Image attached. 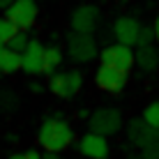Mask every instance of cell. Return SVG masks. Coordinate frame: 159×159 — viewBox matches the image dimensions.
I'll return each instance as SVG.
<instances>
[{
    "mask_svg": "<svg viewBox=\"0 0 159 159\" xmlns=\"http://www.w3.org/2000/svg\"><path fill=\"white\" fill-rule=\"evenodd\" d=\"M152 42H155V30H152V25H143V28H141L139 44H136V46H150Z\"/></svg>",
    "mask_w": 159,
    "mask_h": 159,
    "instance_id": "19",
    "label": "cell"
},
{
    "mask_svg": "<svg viewBox=\"0 0 159 159\" xmlns=\"http://www.w3.org/2000/svg\"><path fill=\"white\" fill-rule=\"evenodd\" d=\"M141 159H159V141L152 143L150 148H145V150L141 152Z\"/></svg>",
    "mask_w": 159,
    "mask_h": 159,
    "instance_id": "20",
    "label": "cell"
},
{
    "mask_svg": "<svg viewBox=\"0 0 159 159\" xmlns=\"http://www.w3.org/2000/svg\"><path fill=\"white\" fill-rule=\"evenodd\" d=\"M28 44H30V37L25 35V32H19V35L7 44V48H12L14 53H23L25 48H28Z\"/></svg>",
    "mask_w": 159,
    "mask_h": 159,
    "instance_id": "18",
    "label": "cell"
},
{
    "mask_svg": "<svg viewBox=\"0 0 159 159\" xmlns=\"http://www.w3.org/2000/svg\"><path fill=\"white\" fill-rule=\"evenodd\" d=\"M152 30H155V42L159 44V16L155 19V25H152Z\"/></svg>",
    "mask_w": 159,
    "mask_h": 159,
    "instance_id": "22",
    "label": "cell"
},
{
    "mask_svg": "<svg viewBox=\"0 0 159 159\" xmlns=\"http://www.w3.org/2000/svg\"><path fill=\"white\" fill-rule=\"evenodd\" d=\"M7 159H25V155H19V152H16V155H12V157H7Z\"/></svg>",
    "mask_w": 159,
    "mask_h": 159,
    "instance_id": "26",
    "label": "cell"
},
{
    "mask_svg": "<svg viewBox=\"0 0 159 159\" xmlns=\"http://www.w3.org/2000/svg\"><path fill=\"white\" fill-rule=\"evenodd\" d=\"M129 79V72H122V69L116 67H106V65H99L95 72V83L102 88V90L111 92V95H118V92L125 90Z\"/></svg>",
    "mask_w": 159,
    "mask_h": 159,
    "instance_id": "6",
    "label": "cell"
},
{
    "mask_svg": "<svg viewBox=\"0 0 159 159\" xmlns=\"http://www.w3.org/2000/svg\"><path fill=\"white\" fill-rule=\"evenodd\" d=\"M143 120L150 125L152 129L159 131V102H152L143 108Z\"/></svg>",
    "mask_w": 159,
    "mask_h": 159,
    "instance_id": "17",
    "label": "cell"
},
{
    "mask_svg": "<svg viewBox=\"0 0 159 159\" xmlns=\"http://www.w3.org/2000/svg\"><path fill=\"white\" fill-rule=\"evenodd\" d=\"M16 35H19V30H16V25L12 23V21L9 19H0V44L7 46Z\"/></svg>",
    "mask_w": 159,
    "mask_h": 159,
    "instance_id": "16",
    "label": "cell"
},
{
    "mask_svg": "<svg viewBox=\"0 0 159 159\" xmlns=\"http://www.w3.org/2000/svg\"><path fill=\"white\" fill-rule=\"evenodd\" d=\"M127 139H129L131 145L145 150V148H150L152 143L159 141V131L152 129L143 118H134V120L127 122Z\"/></svg>",
    "mask_w": 159,
    "mask_h": 159,
    "instance_id": "8",
    "label": "cell"
},
{
    "mask_svg": "<svg viewBox=\"0 0 159 159\" xmlns=\"http://www.w3.org/2000/svg\"><path fill=\"white\" fill-rule=\"evenodd\" d=\"M67 56L72 58V62H76V65L95 60L99 56L95 37L92 35H81V32H69L67 35Z\"/></svg>",
    "mask_w": 159,
    "mask_h": 159,
    "instance_id": "3",
    "label": "cell"
},
{
    "mask_svg": "<svg viewBox=\"0 0 159 159\" xmlns=\"http://www.w3.org/2000/svg\"><path fill=\"white\" fill-rule=\"evenodd\" d=\"M69 21H72V32L92 35L95 28L99 25V7L97 5H81L72 12Z\"/></svg>",
    "mask_w": 159,
    "mask_h": 159,
    "instance_id": "7",
    "label": "cell"
},
{
    "mask_svg": "<svg viewBox=\"0 0 159 159\" xmlns=\"http://www.w3.org/2000/svg\"><path fill=\"white\" fill-rule=\"evenodd\" d=\"M62 58H65V53H62L60 46H56V44L44 46V72L42 74L53 76V72H56V69L60 67V62H62Z\"/></svg>",
    "mask_w": 159,
    "mask_h": 159,
    "instance_id": "14",
    "label": "cell"
},
{
    "mask_svg": "<svg viewBox=\"0 0 159 159\" xmlns=\"http://www.w3.org/2000/svg\"><path fill=\"white\" fill-rule=\"evenodd\" d=\"M134 60L143 72H155L159 67V51L155 48V44H150V46H139V51H134Z\"/></svg>",
    "mask_w": 159,
    "mask_h": 159,
    "instance_id": "13",
    "label": "cell"
},
{
    "mask_svg": "<svg viewBox=\"0 0 159 159\" xmlns=\"http://www.w3.org/2000/svg\"><path fill=\"white\" fill-rule=\"evenodd\" d=\"M81 85H83V74L76 72V69L58 72L48 81V90L56 97H60V99H72V97H76L79 90H81Z\"/></svg>",
    "mask_w": 159,
    "mask_h": 159,
    "instance_id": "4",
    "label": "cell"
},
{
    "mask_svg": "<svg viewBox=\"0 0 159 159\" xmlns=\"http://www.w3.org/2000/svg\"><path fill=\"white\" fill-rule=\"evenodd\" d=\"M37 14H39V9H37L35 0H14L12 7L5 12V19L12 21L19 32H25V30H30L32 25H35Z\"/></svg>",
    "mask_w": 159,
    "mask_h": 159,
    "instance_id": "5",
    "label": "cell"
},
{
    "mask_svg": "<svg viewBox=\"0 0 159 159\" xmlns=\"http://www.w3.org/2000/svg\"><path fill=\"white\" fill-rule=\"evenodd\" d=\"M37 141H39V145L46 152L60 155L62 150H67L74 143V129L69 127V122L62 116H53V118H46L42 122Z\"/></svg>",
    "mask_w": 159,
    "mask_h": 159,
    "instance_id": "1",
    "label": "cell"
},
{
    "mask_svg": "<svg viewBox=\"0 0 159 159\" xmlns=\"http://www.w3.org/2000/svg\"><path fill=\"white\" fill-rule=\"evenodd\" d=\"M21 72L35 76L44 72V44L37 39H30L28 48L21 53Z\"/></svg>",
    "mask_w": 159,
    "mask_h": 159,
    "instance_id": "11",
    "label": "cell"
},
{
    "mask_svg": "<svg viewBox=\"0 0 159 159\" xmlns=\"http://www.w3.org/2000/svg\"><path fill=\"white\" fill-rule=\"evenodd\" d=\"M88 127H90L92 134H99V136H113L122 129V113L118 108L111 106H102L92 111L90 120H88Z\"/></svg>",
    "mask_w": 159,
    "mask_h": 159,
    "instance_id": "2",
    "label": "cell"
},
{
    "mask_svg": "<svg viewBox=\"0 0 159 159\" xmlns=\"http://www.w3.org/2000/svg\"><path fill=\"white\" fill-rule=\"evenodd\" d=\"M12 2H14V0H0V9H5V12H7V9L12 7Z\"/></svg>",
    "mask_w": 159,
    "mask_h": 159,
    "instance_id": "23",
    "label": "cell"
},
{
    "mask_svg": "<svg viewBox=\"0 0 159 159\" xmlns=\"http://www.w3.org/2000/svg\"><path fill=\"white\" fill-rule=\"evenodd\" d=\"M23 155H25V159H42V155L37 150H28V152H23Z\"/></svg>",
    "mask_w": 159,
    "mask_h": 159,
    "instance_id": "21",
    "label": "cell"
},
{
    "mask_svg": "<svg viewBox=\"0 0 159 159\" xmlns=\"http://www.w3.org/2000/svg\"><path fill=\"white\" fill-rule=\"evenodd\" d=\"M42 159H60V155H56V152H44Z\"/></svg>",
    "mask_w": 159,
    "mask_h": 159,
    "instance_id": "24",
    "label": "cell"
},
{
    "mask_svg": "<svg viewBox=\"0 0 159 159\" xmlns=\"http://www.w3.org/2000/svg\"><path fill=\"white\" fill-rule=\"evenodd\" d=\"M21 69V53H14L12 48H0V74H16Z\"/></svg>",
    "mask_w": 159,
    "mask_h": 159,
    "instance_id": "15",
    "label": "cell"
},
{
    "mask_svg": "<svg viewBox=\"0 0 159 159\" xmlns=\"http://www.w3.org/2000/svg\"><path fill=\"white\" fill-rule=\"evenodd\" d=\"M99 60H102V65H106V67H116V69H122V72H129L131 65L136 62L134 51H131L129 46H122V44H113V46L102 48Z\"/></svg>",
    "mask_w": 159,
    "mask_h": 159,
    "instance_id": "9",
    "label": "cell"
},
{
    "mask_svg": "<svg viewBox=\"0 0 159 159\" xmlns=\"http://www.w3.org/2000/svg\"><path fill=\"white\" fill-rule=\"evenodd\" d=\"M122 2H127V0H122Z\"/></svg>",
    "mask_w": 159,
    "mask_h": 159,
    "instance_id": "27",
    "label": "cell"
},
{
    "mask_svg": "<svg viewBox=\"0 0 159 159\" xmlns=\"http://www.w3.org/2000/svg\"><path fill=\"white\" fill-rule=\"evenodd\" d=\"M79 150H81V155L88 157V159H106L108 157V141L99 134L88 131L83 139L79 141Z\"/></svg>",
    "mask_w": 159,
    "mask_h": 159,
    "instance_id": "12",
    "label": "cell"
},
{
    "mask_svg": "<svg viewBox=\"0 0 159 159\" xmlns=\"http://www.w3.org/2000/svg\"><path fill=\"white\" fill-rule=\"evenodd\" d=\"M141 28H143V25L136 19H131V16H120V19H116V23H113V37L118 39V44L131 48L134 44H139Z\"/></svg>",
    "mask_w": 159,
    "mask_h": 159,
    "instance_id": "10",
    "label": "cell"
},
{
    "mask_svg": "<svg viewBox=\"0 0 159 159\" xmlns=\"http://www.w3.org/2000/svg\"><path fill=\"white\" fill-rule=\"evenodd\" d=\"M30 90L32 92H42V85L39 83H30Z\"/></svg>",
    "mask_w": 159,
    "mask_h": 159,
    "instance_id": "25",
    "label": "cell"
},
{
    "mask_svg": "<svg viewBox=\"0 0 159 159\" xmlns=\"http://www.w3.org/2000/svg\"><path fill=\"white\" fill-rule=\"evenodd\" d=\"M0 48H2V44H0Z\"/></svg>",
    "mask_w": 159,
    "mask_h": 159,
    "instance_id": "28",
    "label": "cell"
}]
</instances>
